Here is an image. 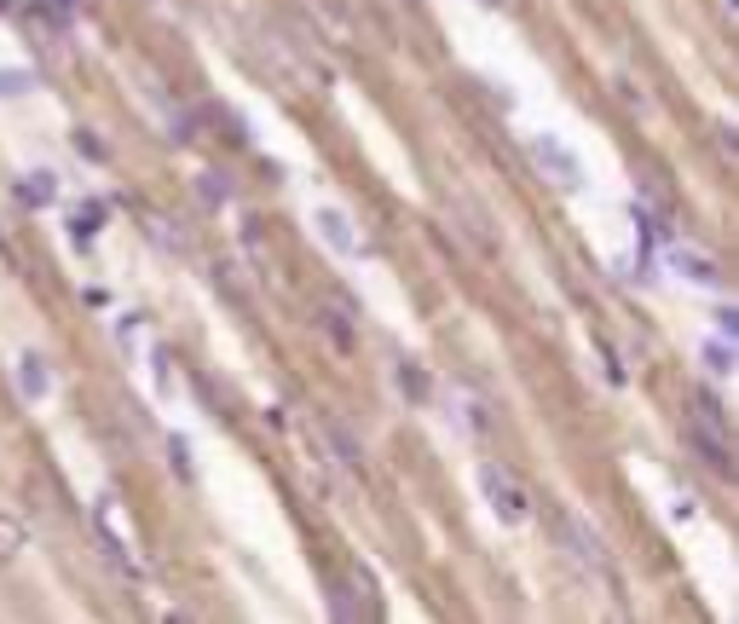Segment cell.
Wrapping results in <instances>:
<instances>
[{"label":"cell","instance_id":"15","mask_svg":"<svg viewBox=\"0 0 739 624\" xmlns=\"http://www.w3.org/2000/svg\"><path fill=\"white\" fill-rule=\"evenodd\" d=\"M202 197H209V203H225V186H220V174H202Z\"/></svg>","mask_w":739,"mask_h":624},{"label":"cell","instance_id":"13","mask_svg":"<svg viewBox=\"0 0 739 624\" xmlns=\"http://www.w3.org/2000/svg\"><path fill=\"white\" fill-rule=\"evenodd\" d=\"M75 151H81V156H93V163H105V156H110V151H105V145H98V139H93L87 128H81V133H75Z\"/></svg>","mask_w":739,"mask_h":624},{"label":"cell","instance_id":"18","mask_svg":"<svg viewBox=\"0 0 739 624\" xmlns=\"http://www.w3.org/2000/svg\"><path fill=\"white\" fill-rule=\"evenodd\" d=\"M0 7H12V0H0Z\"/></svg>","mask_w":739,"mask_h":624},{"label":"cell","instance_id":"6","mask_svg":"<svg viewBox=\"0 0 739 624\" xmlns=\"http://www.w3.org/2000/svg\"><path fill=\"white\" fill-rule=\"evenodd\" d=\"M318 434L330 439V451H336L341 469H364V446H359V434L347 428L341 416H318Z\"/></svg>","mask_w":739,"mask_h":624},{"label":"cell","instance_id":"17","mask_svg":"<svg viewBox=\"0 0 739 624\" xmlns=\"http://www.w3.org/2000/svg\"><path fill=\"white\" fill-rule=\"evenodd\" d=\"M485 7H503V0H485Z\"/></svg>","mask_w":739,"mask_h":624},{"label":"cell","instance_id":"2","mask_svg":"<svg viewBox=\"0 0 739 624\" xmlns=\"http://www.w3.org/2000/svg\"><path fill=\"white\" fill-rule=\"evenodd\" d=\"M682 434H688L693 457H700V462H705V469H711L716 480H734V451H728V434H723V428H711L705 416H693V411H688Z\"/></svg>","mask_w":739,"mask_h":624},{"label":"cell","instance_id":"5","mask_svg":"<svg viewBox=\"0 0 739 624\" xmlns=\"http://www.w3.org/2000/svg\"><path fill=\"white\" fill-rule=\"evenodd\" d=\"M561 538L572 543V555H578V561H584V567H589L595 578H601V573L612 578V555H607V543L595 538V532L584 527V520H572V515H566V520H561ZM612 584H619V578H612Z\"/></svg>","mask_w":739,"mask_h":624},{"label":"cell","instance_id":"14","mask_svg":"<svg viewBox=\"0 0 739 624\" xmlns=\"http://www.w3.org/2000/svg\"><path fill=\"white\" fill-rule=\"evenodd\" d=\"M705 358H711V376H728L734 365H728V348H705Z\"/></svg>","mask_w":739,"mask_h":624},{"label":"cell","instance_id":"7","mask_svg":"<svg viewBox=\"0 0 739 624\" xmlns=\"http://www.w3.org/2000/svg\"><path fill=\"white\" fill-rule=\"evenodd\" d=\"M670 267H676V278H688V284H700V290H716V284H723V267H716L711 255H700V249H676Z\"/></svg>","mask_w":739,"mask_h":624},{"label":"cell","instance_id":"3","mask_svg":"<svg viewBox=\"0 0 739 624\" xmlns=\"http://www.w3.org/2000/svg\"><path fill=\"white\" fill-rule=\"evenodd\" d=\"M531 163H538L554 186H566V191L584 186V163L561 145V139H549V133H531Z\"/></svg>","mask_w":739,"mask_h":624},{"label":"cell","instance_id":"12","mask_svg":"<svg viewBox=\"0 0 739 624\" xmlns=\"http://www.w3.org/2000/svg\"><path fill=\"white\" fill-rule=\"evenodd\" d=\"M98 226H105V209H98V203H87V209L75 214V237H87V232H98Z\"/></svg>","mask_w":739,"mask_h":624},{"label":"cell","instance_id":"9","mask_svg":"<svg viewBox=\"0 0 739 624\" xmlns=\"http://www.w3.org/2000/svg\"><path fill=\"white\" fill-rule=\"evenodd\" d=\"M17 197H24L30 209H47L52 197H58V174H52V168H35V174H24V186H17Z\"/></svg>","mask_w":739,"mask_h":624},{"label":"cell","instance_id":"4","mask_svg":"<svg viewBox=\"0 0 739 624\" xmlns=\"http://www.w3.org/2000/svg\"><path fill=\"white\" fill-rule=\"evenodd\" d=\"M313 226H318V237H324V244H330L341 260H359V255H364V237L353 232V214H347V209L318 203V209H313Z\"/></svg>","mask_w":739,"mask_h":624},{"label":"cell","instance_id":"8","mask_svg":"<svg viewBox=\"0 0 739 624\" xmlns=\"http://www.w3.org/2000/svg\"><path fill=\"white\" fill-rule=\"evenodd\" d=\"M17 388H24V399H47L52 370H47V358H40V353H24V358H17Z\"/></svg>","mask_w":739,"mask_h":624},{"label":"cell","instance_id":"10","mask_svg":"<svg viewBox=\"0 0 739 624\" xmlns=\"http://www.w3.org/2000/svg\"><path fill=\"white\" fill-rule=\"evenodd\" d=\"M399 388H404V399H427V376L417 365H399Z\"/></svg>","mask_w":739,"mask_h":624},{"label":"cell","instance_id":"16","mask_svg":"<svg viewBox=\"0 0 739 624\" xmlns=\"http://www.w3.org/2000/svg\"><path fill=\"white\" fill-rule=\"evenodd\" d=\"M324 325H330V335L341 341V348H347V341H353V335H347V325H341V318H336V313H324Z\"/></svg>","mask_w":739,"mask_h":624},{"label":"cell","instance_id":"1","mask_svg":"<svg viewBox=\"0 0 739 624\" xmlns=\"http://www.w3.org/2000/svg\"><path fill=\"white\" fill-rule=\"evenodd\" d=\"M480 492L491 503V515L503 520V527H526V515H531V497L526 486L508 469H497V462H480Z\"/></svg>","mask_w":739,"mask_h":624},{"label":"cell","instance_id":"11","mask_svg":"<svg viewBox=\"0 0 739 624\" xmlns=\"http://www.w3.org/2000/svg\"><path fill=\"white\" fill-rule=\"evenodd\" d=\"M12 550H24V527L0 515V555H12Z\"/></svg>","mask_w":739,"mask_h":624}]
</instances>
